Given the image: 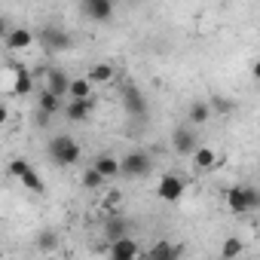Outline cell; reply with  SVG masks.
Instances as JSON below:
<instances>
[{"label": "cell", "mask_w": 260, "mask_h": 260, "mask_svg": "<svg viewBox=\"0 0 260 260\" xmlns=\"http://www.w3.org/2000/svg\"><path fill=\"white\" fill-rule=\"evenodd\" d=\"M242 251H245V242H242L239 236H230V239H223V245H220V260H236Z\"/></svg>", "instance_id": "22"}, {"label": "cell", "mask_w": 260, "mask_h": 260, "mask_svg": "<svg viewBox=\"0 0 260 260\" xmlns=\"http://www.w3.org/2000/svg\"><path fill=\"white\" fill-rule=\"evenodd\" d=\"M113 74H116V71H113V64H107V61H98V64L89 68V80H92V83H110Z\"/></svg>", "instance_id": "23"}, {"label": "cell", "mask_w": 260, "mask_h": 260, "mask_svg": "<svg viewBox=\"0 0 260 260\" xmlns=\"http://www.w3.org/2000/svg\"><path fill=\"white\" fill-rule=\"evenodd\" d=\"M80 10H83V16L92 19V22H107V19L113 16V4H110V0H83Z\"/></svg>", "instance_id": "10"}, {"label": "cell", "mask_w": 260, "mask_h": 260, "mask_svg": "<svg viewBox=\"0 0 260 260\" xmlns=\"http://www.w3.org/2000/svg\"><path fill=\"white\" fill-rule=\"evenodd\" d=\"M104 236H107V242H119V239H125V236H128V220H125L122 214L107 217V220H104Z\"/></svg>", "instance_id": "14"}, {"label": "cell", "mask_w": 260, "mask_h": 260, "mask_svg": "<svg viewBox=\"0 0 260 260\" xmlns=\"http://www.w3.org/2000/svg\"><path fill=\"white\" fill-rule=\"evenodd\" d=\"M150 169H153V159H150L144 150H132V153H125V156L119 159V175L128 178V181L150 175Z\"/></svg>", "instance_id": "2"}, {"label": "cell", "mask_w": 260, "mask_h": 260, "mask_svg": "<svg viewBox=\"0 0 260 260\" xmlns=\"http://www.w3.org/2000/svg\"><path fill=\"white\" fill-rule=\"evenodd\" d=\"M10 175H13L16 181H22L25 190H31V193H43V178L37 175V169H34L31 162H25V159H13V162H10Z\"/></svg>", "instance_id": "5"}, {"label": "cell", "mask_w": 260, "mask_h": 260, "mask_svg": "<svg viewBox=\"0 0 260 260\" xmlns=\"http://www.w3.org/2000/svg\"><path fill=\"white\" fill-rule=\"evenodd\" d=\"M251 74H254V80L260 83V61H254V68H251Z\"/></svg>", "instance_id": "27"}, {"label": "cell", "mask_w": 260, "mask_h": 260, "mask_svg": "<svg viewBox=\"0 0 260 260\" xmlns=\"http://www.w3.org/2000/svg\"><path fill=\"white\" fill-rule=\"evenodd\" d=\"M4 43H7L10 52H22V49H28V46L34 43V34H31L28 28H13V31H7Z\"/></svg>", "instance_id": "13"}, {"label": "cell", "mask_w": 260, "mask_h": 260, "mask_svg": "<svg viewBox=\"0 0 260 260\" xmlns=\"http://www.w3.org/2000/svg\"><path fill=\"white\" fill-rule=\"evenodd\" d=\"M187 119H190V122H196V125L208 122V119H211V104H208V101H193V104H190V110H187Z\"/></svg>", "instance_id": "19"}, {"label": "cell", "mask_w": 260, "mask_h": 260, "mask_svg": "<svg viewBox=\"0 0 260 260\" xmlns=\"http://www.w3.org/2000/svg\"><path fill=\"white\" fill-rule=\"evenodd\" d=\"M119 98H122V107H125V113H128V116H135V119L147 116V98L141 95V89H138V86H132V83L122 86Z\"/></svg>", "instance_id": "6"}, {"label": "cell", "mask_w": 260, "mask_h": 260, "mask_svg": "<svg viewBox=\"0 0 260 260\" xmlns=\"http://www.w3.org/2000/svg\"><path fill=\"white\" fill-rule=\"evenodd\" d=\"M89 98H92V80L89 77L71 80V101H89Z\"/></svg>", "instance_id": "17"}, {"label": "cell", "mask_w": 260, "mask_h": 260, "mask_svg": "<svg viewBox=\"0 0 260 260\" xmlns=\"http://www.w3.org/2000/svg\"><path fill=\"white\" fill-rule=\"evenodd\" d=\"M37 40L43 43L46 52H64V49H71V34L61 25H43L37 31Z\"/></svg>", "instance_id": "3"}, {"label": "cell", "mask_w": 260, "mask_h": 260, "mask_svg": "<svg viewBox=\"0 0 260 260\" xmlns=\"http://www.w3.org/2000/svg\"><path fill=\"white\" fill-rule=\"evenodd\" d=\"M144 260H181V245H172V242H156Z\"/></svg>", "instance_id": "15"}, {"label": "cell", "mask_w": 260, "mask_h": 260, "mask_svg": "<svg viewBox=\"0 0 260 260\" xmlns=\"http://www.w3.org/2000/svg\"><path fill=\"white\" fill-rule=\"evenodd\" d=\"M226 205H230V211L245 214V211H251L254 205H260V193H257L254 187H230V190H226Z\"/></svg>", "instance_id": "4"}, {"label": "cell", "mask_w": 260, "mask_h": 260, "mask_svg": "<svg viewBox=\"0 0 260 260\" xmlns=\"http://www.w3.org/2000/svg\"><path fill=\"white\" fill-rule=\"evenodd\" d=\"M184 178H178V175H162L159 178V184H156V196L162 199V202H178L181 196H184Z\"/></svg>", "instance_id": "7"}, {"label": "cell", "mask_w": 260, "mask_h": 260, "mask_svg": "<svg viewBox=\"0 0 260 260\" xmlns=\"http://www.w3.org/2000/svg\"><path fill=\"white\" fill-rule=\"evenodd\" d=\"M92 169H95V172H101V175H104V181H107V178H116V175H119V159L104 153V156H98V159H95V166H92Z\"/></svg>", "instance_id": "20"}, {"label": "cell", "mask_w": 260, "mask_h": 260, "mask_svg": "<svg viewBox=\"0 0 260 260\" xmlns=\"http://www.w3.org/2000/svg\"><path fill=\"white\" fill-rule=\"evenodd\" d=\"M10 80H13V86H10V92L13 95H28L31 89H34V74L31 71H25V68H10V74H7Z\"/></svg>", "instance_id": "11"}, {"label": "cell", "mask_w": 260, "mask_h": 260, "mask_svg": "<svg viewBox=\"0 0 260 260\" xmlns=\"http://www.w3.org/2000/svg\"><path fill=\"white\" fill-rule=\"evenodd\" d=\"M193 166H196V172H208V169L217 166V153H214L211 147H199V150L193 153Z\"/></svg>", "instance_id": "18"}, {"label": "cell", "mask_w": 260, "mask_h": 260, "mask_svg": "<svg viewBox=\"0 0 260 260\" xmlns=\"http://www.w3.org/2000/svg\"><path fill=\"white\" fill-rule=\"evenodd\" d=\"M208 104H211V110H214V113H223V116H226V113H233V101H230V98H223V95H214Z\"/></svg>", "instance_id": "26"}, {"label": "cell", "mask_w": 260, "mask_h": 260, "mask_svg": "<svg viewBox=\"0 0 260 260\" xmlns=\"http://www.w3.org/2000/svg\"><path fill=\"white\" fill-rule=\"evenodd\" d=\"M55 248H58V233H55V230H43V233L37 236V251L46 254V251H55Z\"/></svg>", "instance_id": "24"}, {"label": "cell", "mask_w": 260, "mask_h": 260, "mask_svg": "<svg viewBox=\"0 0 260 260\" xmlns=\"http://www.w3.org/2000/svg\"><path fill=\"white\" fill-rule=\"evenodd\" d=\"M101 184H104V175L101 172H95V169H86L83 172V187L86 190H98Z\"/></svg>", "instance_id": "25"}, {"label": "cell", "mask_w": 260, "mask_h": 260, "mask_svg": "<svg viewBox=\"0 0 260 260\" xmlns=\"http://www.w3.org/2000/svg\"><path fill=\"white\" fill-rule=\"evenodd\" d=\"M49 156H52V162L55 166H77L80 162V144L71 138V135H55L52 141H49Z\"/></svg>", "instance_id": "1"}, {"label": "cell", "mask_w": 260, "mask_h": 260, "mask_svg": "<svg viewBox=\"0 0 260 260\" xmlns=\"http://www.w3.org/2000/svg\"><path fill=\"white\" fill-rule=\"evenodd\" d=\"M46 89H49L52 95H58V98L71 95V80H68V74H64L61 68H49V71H46Z\"/></svg>", "instance_id": "12"}, {"label": "cell", "mask_w": 260, "mask_h": 260, "mask_svg": "<svg viewBox=\"0 0 260 260\" xmlns=\"http://www.w3.org/2000/svg\"><path fill=\"white\" fill-rule=\"evenodd\" d=\"M89 113H92V101H68V107H64V116L71 122H86Z\"/></svg>", "instance_id": "16"}, {"label": "cell", "mask_w": 260, "mask_h": 260, "mask_svg": "<svg viewBox=\"0 0 260 260\" xmlns=\"http://www.w3.org/2000/svg\"><path fill=\"white\" fill-rule=\"evenodd\" d=\"M172 147H175L178 156H193V153L199 150V144H196V132H193V128H187V125L175 128V132H172Z\"/></svg>", "instance_id": "9"}, {"label": "cell", "mask_w": 260, "mask_h": 260, "mask_svg": "<svg viewBox=\"0 0 260 260\" xmlns=\"http://www.w3.org/2000/svg\"><path fill=\"white\" fill-rule=\"evenodd\" d=\"M37 107H40V113L52 116V113H58V110H61V98H58V95H52L49 89H43V92H40V101H37Z\"/></svg>", "instance_id": "21"}, {"label": "cell", "mask_w": 260, "mask_h": 260, "mask_svg": "<svg viewBox=\"0 0 260 260\" xmlns=\"http://www.w3.org/2000/svg\"><path fill=\"white\" fill-rule=\"evenodd\" d=\"M138 257H141V248H138V242L132 236L107 245V260H138Z\"/></svg>", "instance_id": "8"}]
</instances>
